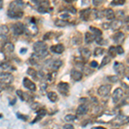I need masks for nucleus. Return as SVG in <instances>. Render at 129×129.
Masks as SVG:
<instances>
[{"mask_svg":"<svg viewBox=\"0 0 129 129\" xmlns=\"http://www.w3.org/2000/svg\"><path fill=\"white\" fill-rule=\"evenodd\" d=\"M112 89V86L109 84H105V85H102V86L99 87L98 90H97V93L100 96L102 97H105L107 96L109 94L110 90Z\"/></svg>","mask_w":129,"mask_h":129,"instance_id":"5","label":"nucleus"},{"mask_svg":"<svg viewBox=\"0 0 129 129\" xmlns=\"http://www.w3.org/2000/svg\"><path fill=\"white\" fill-rule=\"evenodd\" d=\"M27 73L29 75V76L33 77V78H37V72L34 68H28V71H27Z\"/></svg>","mask_w":129,"mask_h":129,"instance_id":"32","label":"nucleus"},{"mask_svg":"<svg viewBox=\"0 0 129 129\" xmlns=\"http://www.w3.org/2000/svg\"><path fill=\"white\" fill-rule=\"evenodd\" d=\"M62 64H63V62L61 61V60L58 59V60H55V61H53V63L51 64V69L53 71V72H55V71L59 70L60 67L62 66Z\"/></svg>","mask_w":129,"mask_h":129,"instance_id":"19","label":"nucleus"},{"mask_svg":"<svg viewBox=\"0 0 129 129\" xmlns=\"http://www.w3.org/2000/svg\"><path fill=\"white\" fill-rule=\"evenodd\" d=\"M88 110H89L88 105H86V104H81L80 106H78V108L77 109L76 113H77V114H78V115H83V114H87Z\"/></svg>","mask_w":129,"mask_h":129,"instance_id":"17","label":"nucleus"},{"mask_svg":"<svg viewBox=\"0 0 129 129\" xmlns=\"http://www.w3.org/2000/svg\"><path fill=\"white\" fill-rule=\"evenodd\" d=\"M9 33V28L6 25H1L0 26V36H6Z\"/></svg>","mask_w":129,"mask_h":129,"instance_id":"26","label":"nucleus"},{"mask_svg":"<svg viewBox=\"0 0 129 129\" xmlns=\"http://www.w3.org/2000/svg\"><path fill=\"white\" fill-rule=\"evenodd\" d=\"M114 68L115 70V72L118 74H124L125 73V66L123 64L120 63V62H114Z\"/></svg>","mask_w":129,"mask_h":129,"instance_id":"13","label":"nucleus"},{"mask_svg":"<svg viewBox=\"0 0 129 129\" xmlns=\"http://www.w3.org/2000/svg\"><path fill=\"white\" fill-rule=\"evenodd\" d=\"M127 122H128V117L124 116V115H120V116H118L116 119H114L112 123H113V125H114V126H120V125L126 124V123H127Z\"/></svg>","mask_w":129,"mask_h":129,"instance_id":"9","label":"nucleus"},{"mask_svg":"<svg viewBox=\"0 0 129 129\" xmlns=\"http://www.w3.org/2000/svg\"><path fill=\"white\" fill-rule=\"evenodd\" d=\"M71 77L74 81H80L83 78V73L75 69H72L71 71Z\"/></svg>","mask_w":129,"mask_h":129,"instance_id":"12","label":"nucleus"},{"mask_svg":"<svg viewBox=\"0 0 129 129\" xmlns=\"http://www.w3.org/2000/svg\"><path fill=\"white\" fill-rule=\"evenodd\" d=\"M121 25H122L121 21L114 20V22H112L111 23H110V28L113 30H119L120 28V27H121Z\"/></svg>","mask_w":129,"mask_h":129,"instance_id":"21","label":"nucleus"},{"mask_svg":"<svg viewBox=\"0 0 129 129\" xmlns=\"http://www.w3.org/2000/svg\"><path fill=\"white\" fill-rule=\"evenodd\" d=\"M22 84H23V86L25 87V88L29 89V90H31V91L36 90V86H35V84L29 79V78H24L23 81H22Z\"/></svg>","mask_w":129,"mask_h":129,"instance_id":"8","label":"nucleus"},{"mask_svg":"<svg viewBox=\"0 0 129 129\" xmlns=\"http://www.w3.org/2000/svg\"><path fill=\"white\" fill-rule=\"evenodd\" d=\"M10 66H11V64H10V62L8 61H5V62H2L1 64H0V68L3 70H8L10 68Z\"/></svg>","mask_w":129,"mask_h":129,"instance_id":"30","label":"nucleus"},{"mask_svg":"<svg viewBox=\"0 0 129 129\" xmlns=\"http://www.w3.org/2000/svg\"><path fill=\"white\" fill-rule=\"evenodd\" d=\"M104 51H105V50L103 48H101V47H96V48H95L94 55L95 56H101L102 54H103V53H104Z\"/></svg>","mask_w":129,"mask_h":129,"instance_id":"31","label":"nucleus"},{"mask_svg":"<svg viewBox=\"0 0 129 129\" xmlns=\"http://www.w3.org/2000/svg\"><path fill=\"white\" fill-rule=\"evenodd\" d=\"M14 80L12 74L9 72H2L0 73V83L4 84H10Z\"/></svg>","mask_w":129,"mask_h":129,"instance_id":"3","label":"nucleus"},{"mask_svg":"<svg viewBox=\"0 0 129 129\" xmlns=\"http://www.w3.org/2000/svg\"><path fill=\"white\" fill-rule=\"evenodd\" d=\"M25 52H26V48H22L20 50V53H25Z\"/></svg>","mask_w":129,"mask_h":129,"instance_id":"49","label":"nucleus"},{"mask_svg":"<svg viewBox=\"0 0 129 129\" xmlns=\"http://www.w3.org/2000/svg\"><path fill=\"white\" fill-rule=\"evenodd\" d=\"M12 29H13L14 35H21L25 32V26L22 22H16V23L12 26Z\"/></svg>","mask_w":129,"mask_h":129,"instance_id":"4","label":"nucleus"},{"mask_svg":"<svg viewBox=\"0 0 129 129\" xmlns=\"http://www.w3.org/2000/svg\"><path fill=\"white\" fill-rule=\"evenodd\" d=\"M64 120L66 121H72V120H77V116L74 115V114H67V115L64 117Z\"/></svg>","mask_w":129,"mask_h":129,"instance_id":"36","label":"nucleus"},{"mask_svg":"<svg viewBox=\"0 0 129 129\" xmlns=\"http://www.w3.org/2000/svg\"><path fill=\"white\" fill-rule=\"evenodd\" d=\"M126 3V0H113L111 2L112 5H123Z\"/></svg>","mask_w":129,"mask_h":129,"instance_id":"35","label":"nucleus"},{"mask_svg":"<svg viewBox=\"0 0 129 129\" xmlns=\"http://www.w3.org/2000/svg\"><path fill=\"white\" fill-rule=\"evenodd\" d=\"M115 48H116V53H117L118 54H122V53H124V49H123V47H122L120 45L117 46V47H116Z\"/></svg>","mask_w":129,"mask_h":129,"instance_id":"39","label":"nucleus"},{"mask_svg":"<svg viewBox=\"0 0 129 129\" xmlns=\"http://www.w3.org/2000/svg\"><path fill=\"white\" fill-rule=\"evenodd\" d=\"M34 3H35L36 5H38L41 7H44L48 9L49 6V0H32Z\"/></svg>","mask_w":129,"mask_h":129,"instance_id":"22","label":"nucleus"},{"mask_svg":"<svg viewBox=\"0 0 129 129\" xmlns=\"http://www.w3.org/2000/svg\"><path fill=\"white\" fill-rule=\"evenodd\" d=\"M4 89H5V85H4V84H2V83H0V92H2Z\"/></svg>","mask_w":129,"mask_h":129,"instance_id":"47","label":"nucleus"},{"mask_svg":"<svg viewBox=\"0 0 129 129\" xmlns=\"http://www.w3.org/2000/svg\"><path fill=\"white\" fill-rule=\"evenodd\" d=\"M95 41H96V43L99 45H103V42H104V41H103V37H101V36H95Z\"/></svg>","mask_w":129,"mask_h":129,"instance_id":"38","label":"nucleus"},{"mask_svg":"<svg viewBox=\"0 0 129 129\" xmlns=\"http://www.w3.org/2000/svg\"><path fill=\"white\" fill-rule=\"evenodd\" d=\"M89 66H90V67H93V68H95V67H97V66H98V63H97L95 60H93V61L90 62Z\"/></svg>","mask_w":129,"mask_h":129,"instance_id":"42","label":"nucleus"},{"mask_svg":"<svg viewBox=\"0 0 129 129\" xmlns=\"http://www.w3.org/2000/svg\"><path fill=\"white\" fill-rule=\"evenodd\" d=\"M109 80L110 81V83H113V84H115V83L118 82V80H119V78H118L117 76H109Z\"/></svg>","mask_w":129,"mask_h":129,"instance_id":"37","label":"nucleus"},{"mask_svg":"<svg viewBox=\"0 0 129 129\" xmlns=\"http://www.w3.org/2000/svg\"><path fill=\"white\" fill-rule=\"evenodd\" d=\"M89 13H90V9H86V10H83L81 11V18L83 20L86 21L89 18Z\"/></svg>","mask_w":129,"mask_h":129,"instance_id":"25","label":"nucleus"},{"mask_svg":"<svg viewBox=\"0 0 129 129\" xmlns=\"http://www.w3.org/2000/svg\"><path fill=\"white\" fill-rule=\"evenodd\" d=\"M94 129H106V128H104L103 126H97V127H95Z\"/></svg>","mask_w":129,"mask_h":129,"instance_id":"51","label":"nucleus"},{"mask_svg":"<svg viewBox=\"0 0 129 129\" xmlns=\"http://www.w3.org/2000/svg\"><path fill=\"white\" fill-rule=\"evenodd\" d=\"M47 97H48V99L51 102H53V103H55L58 100V95L56 94L55 92H53V91H50V92L47 93Z\"/></svg>","mask_w":129,"mask_h":129,"instance_id":"27","label":"nucleus"},{"mask_svg":"<svg viewBox=\"0 0 129 129\" xmlns=\"http://www.w3.org/2000/svg\"><path fill=\"white\" fill-rule=\"evenodd\" d=\"M89 29L92 31V33L94 34L95 36H102V35H103V32H102L99 28H95V27H92V26L89 27Z\"/></svg>","mask_w":129,"mask_h":129,"instance_id":"28","label":"nucleus"},{"mask_svg":"<svg viewBox=\"0 0 129 129\" xmlns=\"http://www.w3.org/2000/svg\"><path fill=\"white\" fill-rule=\"evenodd\" d=\"M24 7V3L22 0H15L11 2L9 7V10L10 11H22Z\"/></svg>","mask_w":129,"mask_h":129,"instance_id":"2","label":"nucleus"},{"mask_svg":"<svg viewBox=\"0 0 129 129\" xmlns=\"http://www.w3.org/2000/svg\"><path fill=\"white\" fill-rule=\"evenodd\" d=\"M128 29H129V27H128Z\"/></svg>","mask_w":129,"mask_h":129,"instance_id":"52","label":"nucleus"},{"mask_svg":"<svg viewBox=\"0 0 129 129\" xmlns=\"http://www.w3.org/2000/svg\"><path fill=\"white\" fill-rule=\"evenodd\" d=\"M50 50H51L53 53L60 54V53H62L64 51V47L63 44H57L54 46H52V47H50Z\"/></svg>","mask_w":129,"mask_h":129,"instance_id":"11","label":"nucleus"},{"mask_svg":"<svg viewBox=\"0 0 129 129\" xmlns=\"http://www.w3.org/2000/svg\"><path fill=\"white\" fill-rule=\"evenodd\" d=\"M110 60H111V58H110L109 56H105V57L103 58V61H102V64H101V66H100V67H103V66L108 64L110 62Z\"/></svg>","mask_w":129,"mask_h":129,"instance_id":"34","label":"nucleus"},{"mask_svg":"<svg viewBox=\"0 0 129 129\" xmlns=\"http://www.w3.org/2000/svg\"><path fill=\"white\" fill-rule=\"evenodd\" d=\"M113 39L115 43H117V44H121L125 39V35L122 32H117L114 35Z\"/></svg>","mask_w":129,"mask_h":129,"instance_id":"14","label":"nucleus"},{"mask_svg":"<svg viewBox=\"0 0 129 129\" xmlns=\"http://www.w3.org/2000/svg\"><path fill=\"white\" fill-rule=\"evenodd\" d=\"M95 36L93 34H91V33H89V32L85 33L84 41L87 44H90V43H92L93 41H95Z\"/></svg>","mask_w":129,"mask_h":129,"instance_id":"20","label":"nucleus"},{"mask_svg":"<svg viewBox=\"0 0 129 129\" xmlns=\"http://www.w3.org/2000/svg\"><path fill=\"white\" fill-rule=\"evenodd\" d=\"M33 48H34V51H35V55L36 56L38 59H42V58L46 57V56L47 55V53H48L47 45L41 41H36L34 44Z\"/></svg>","mask_w":129,"mask_h":129,"instance_id":"1","label":"nucleus"},{"mask_svg":"<svg viewBox=\"0 0 129 129\" xmlns=\"http://www.w3.org/2000/svg\"><path fill=\"white\" fill-rule=\"evenodd\" d=\"M104 15L108 20H113L114 19V17H115L114 10L111 9H106L104 11Z\"/></svg>","mask_w":129,"mask_h":129,"instance_id":"23","label":"nucleus"},{"mask_svg":"<svg viewBox=\"0 0 129 129\" xmlns=\"http://www.w3.org/2000/svg\"><path fill=\"white\" fill-rule=\"evenodd\" d=\"M109 54L110 55V57H112V58L115 57V55L117 54V53H116L115 47H109Z\"/></svg>","mask_w":129,"mask_h":129,"instance_id":"33","label":"nucleus"},{"mask_svg":"<svg viewBox=\"0 0 129 129\" xmlns=\"http://www.w3.org/2000/svg\"><path fill=\"white\" fill-rule=\"evenodd\" d=\"M80 53H81V57H82L83 60H88L89 58L90 57L91 53H90V50L86 48V47H84L80 50Z\"/></svg>","mask_w":129,"mask_h":129,"instance_id":"15","label":"nucleus"},{"mask_svg":"<svg viewBox=\"0 0 129 129\" xmlns=\"http://www.w3.org/2000/svg\"><path fill=\"white\" fill-rule=\"evenodd\" d=\"M46 114H47V111H46L45 109H40L38 111V113H37V116L36 118L35 119L34 121L32 122V123H35V122L38 121L39 120H41V118H43L44 116L46 115Z\"/></svg>","mask_w":129,"mask_h":129,"instance_id":"24","label":"nucleus"},{"mask_svg":"<svg viewBox=\"0 0 129 129\" xmlns=\"http://www.w3.org/2000/svg\"><path fill=\"white\" fill-rule=\"evenodd\" d=\"M8 16L10 18H14V19H20L23 16V11H10L8 10Z\"/></svg>","mask_w":129,"mask_h":129,"instance_id":"16","label":"nucleus"},{"mask_svg":"<svg viewBox=\"0 0 129 129\" xmlns=\"http://www.w3.org/2000/svg\"><path fill=\"white\" fill-rule=\"evenodd\" d=\"M14 49H15V47L11 42H6L3 47V51L6 53H11L14 51Z\"/></svg>","mask_w":129,"mask_h":129,"instance_id":"18","label":"nucleus"},{"mask_svg":"<svg viewBox=\"0 0 129 129\" xmlns=\"http://www.w3.org/2000/svg\"><path fill=\"white\" fill-rule=\"evenodd\" d=\"M64 1L66 2V3H68V4H71L72 1H73V0H64Z\"/></svg>","mask_w":129,"mask_h":129,"instance_id":"50","label":"nucleus"},{"mask_svg":"<svg viewBox=\"0 0 129 129\" xmlns=\"http://www.w3.org/2000/svg\"><path fill=\"white\" fill-rule=\"evenodd\" d=\"M4 6V0H0V10L3 8Z\"/></svg>","mask_w":129,"mask_h":129,"instance_id":"48","label":"nucleus"},{"mask_svg":"<svg viewBox=\"0 0 129 129\" xmlns=\"http://www.w3.org/2000/svg\"><path fill=\"white\" fill-rule=\"evenodd\" d=\"M16 94H17L18 95H19V97L22 100V101H24V93L22 92V90H20V89H18V90H16Z\"/></svg>","mask_w":129,"mask_h":129,"instance_id":"41","label":"nucleus"},{"mask_svg":"<svg viewBox=\"0 0 129 129\" xmlns=\"http://www.w3.org/2000/svg\"><path fill=\"white\" fill-rule=\"evenodd\" d=\"M92 3L94 6H100L103 4V0H92Z\"/></svg>","mask_w":129,"mask_h":129,"instance_id":"40","label":"nucleus"},{"mask_svg":"<svg viewBox=\"0 0 129 129\" xmlns=\"http://www.w3.org/2000/svg\"><path fill=\"white\" fill-rule=\"evenodd\" d=\"M69 84L67 83H64V82H60L59 84H58V89L60 91L61 94H64L66 95V93L69 91Z\"/></svg>","mask_w":129,"mask_h":129,"instance_id":"10","label":"nucleus"},{"mask_svg":"<svg viewBox=\"0 0 129 129\" xmlns=\"http://www.w3.org/2000/svg\"><path fill=\"white\" fill-rule=\"evenodd\" d=\"M124 22H126V23H129V16H126L124 17Z\"/></svg>","mask_w":129,"mask_h":129,"instance_id":"46","label":"nucleus"},{"mask_svg":"<svg viewBox=\"0 0 129 129\" xmlns=\"http://www.w3.org/2000/svg\"><path fill=\"white\" fill-rule=\"evenodd\" d=\"M55 25L58 27H66L68 25V22L63 19H57L55 21Z\"/></svg>","mask_w":129,"mask_h":129,"instance_id":"29","label":"nucleus"},{"mask_svg":"<svg viewBox=\"0 0 129 129\" xmlns=\"http://www.w3.org/2000/svg\"><path fill=\"white\" fill-rule=\"evenodd\" d=\"M17 116L19 118H22V119H23V120H27V119H28V117H27V116H24V115H22V114H17Z\"/></svg>","mask_w":129,"mask_h":129,"instance_id":"45","label":"nucleus"},{"mask_svg":"<svg viewBox=\"0 0 129 129\" xmlns=\"http://www.w3.org/2000/svg\"><path fill=\"white\" fill-rule=\"evenodd\" d=\"M25 31H27L28 35H35L38 33V28H37L36 25L35 24V22H29V24L28 26L25 27Z\"/></svg>","mask_w":129,"mask_h":129,"instance_id":"6","label":"nucleus"},{"mask_svg":"<svg viewBox=\"0 0 129 129\" xmlns=\"http://www.w3.org/2000/svg\"><path fill=\"white\" fill-rule=\"evenodd\" d=\"M103 28H105V29H108V28H110V23H103Z\"/></svg>","mask_w":129,"mask_h":129,"instance_id":"44","label":"nucleus"},{"mask_svg":"<svg viewBox=\"0 0 129 129\" xmlns=\"http://www.w3.org/2000/svg\"><path fill=\"white\" fill-rule=\"evenodd\" d=\"M122 95H123V89L121 88H117L114 91L113 95H112V98H113V102L114 103H117L120 101V99L122 98Z\"/></svg>","mask_w":129,"mask_h":129,"instance_id":"7","label":"nucleus"},{"mask_svg":"<svg viewBox=\"0 0 129 129\" xmlns=\"http://www.w3.org/2000/svg\"><path fill=\"white\" fill-rule=\"evenodd\" d=\"M63 129H74V127H73V126L71 124H66L63 126Z\"/></svg>","mask_w":129,"mask_h":129,"instance_id":"43","label":"nucleus"}]
</instances>
